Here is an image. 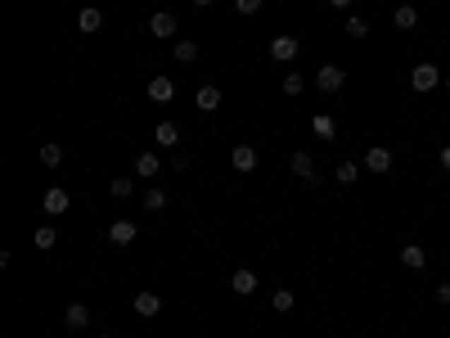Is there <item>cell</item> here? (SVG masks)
Wrapping results in <instances>:
<instances>
[{"label":"cell","instance_id":"f1b7e54d","mask_svg":"<svg viewBox=\"0 0 450 338\" xmlns=\"http://www.w3.org/2000/svg\"><path fill=\"white\" fill-rule=\"evenodd\" d=\"M307 91V77H302V72H288L284 77V95H302Z\"/></svg>","mask_w":450,"mask_h":338},{"label":"cell","instance_id":"d6a6232c","mask_svg":"<svg viewBox=\"0 0 450 338\" xmlns=\"http://www.w3.org/2000/svg\"><path fill=\"white\" fill-rule=\"evenodd\" d=\"M442 167L450 172V144H442Z\"/></svg>","mask_w":450,"mask_h":338},{"label":"cell","instance_id":"7402d4cb","mask_svg":"<svg viewBox=\"0 0 450 338\" xmlns=\"http://www.w3.org/2000/svg\"><path fill=\"white\" fill-rule=\"evenodd\" d=\"M311 127H315V136H320V140H333V136H338V127H333V117H329V113H315V117H311Z\"/></svg>","mask_w":450,"mask_h":338},{"label":"cell","instance_id":"9a60e30c","mask_svg":"<svg viewBox=\"0 0 450 338\" xmlns=\"http://www.w3.org/2000/svg\"><path fill=\"white\" fill-rule=\"evenodd\" d=\"M230 289H235L239 298H248V293H257V275H252L248 267H239L235 275H230Z\"/></svg>","mask_w":450,"mask_h":338},{"label":"cell","instance_id":"8d00e7d4","mask_svg":"<svg viewBox=\"0 0 450 338\" xmlns=\"http://www.w3.org/2000/svg\"><path fill=\"white\" fill-rule=\"evenodd\" d=\"M95 338H113V334H95Z\"/></svg>","mask_w":450,"mask_h":338},{"label":"cell","instance_id":"603a6c76","mask_svg":"<svg viewBox=\"0 0 450 338\" xmlns=\"http://www.w3.org/2000/svg\"><path fill=\"white\" fill-rule=\"evenodd\" d=\"M32 244H36V248H41V252H50V248L59 244V231H54V226H41V231H36V235H32Z\"/></svg>","mask_w":450,"mask_h":338},{"label":"cell","instance_id":"2e32d148","mask_svg":"<svg viewBox=\"0 0 450 338\" xmlns=\"http://www.w3.org/2000/svg\"><path fill=\"white\" fill-rule=\"evenodd\" d=\"M153 144H158V149H176V144H180L176 122H158V127H153Z\"/></svg>","mask_w":450,"mask_h":338},{"label":"cell","instance_id":"5bb4252c","mask_svg":"<svg viewBox=\"0 0 450 338\" xmlns=\"http://www.w3.org/2000/svg\"><path fill=\"white\" fill-rule=\"evenodd\" d=\"M401 267L423 271V267H428V248H423V244H405V248H401Z\"/></svg>","mask_w":450,"mask_h":338},{"label":"cell","instance_id":"9c48e42d","mask_svg":"<svg viewBox=\"0 0 450 338\" xmlns=\"http://www.w3.org/2000/svg\"><path fill=\"white\" fill-rule=\"evenodd\" d=\"M194 108H199V113H216V108H221V91H216V86H199V91H194Z\"/></svg>","mask_w":450,"mask_h":338},{"label":"cell","instance_id":"ba28073f","mask_svg":"<svg viewBox=\"0 0 450 338\" xmlns=\"http://www.w3.org/2000/svg\"><path fill=\"white\" fill-rule=\"evenodd\" d=\"M288 167H293V176H297V180L315 185V163H311V153H307V149H297L293 158H288Z\"/></svg>","mask_w":450,"mask_h":338},{"label":"cell","instance_id":"e575fe53","mask_svg":"<svg viewBox=\"0 0 450 338\" xmlns=\"http://www.w3.org/2000/svg\"><path fill=\"white\" fill-rule=\"evenodd\" d=\"M194 5H199V9H208V5H212V0H194Z\"/></svg>","mask_w":450,"mask_h":338},{"label":"cell","instance_id":"30bf717a","mask_svg":"<svg viewBox=\"0 0 450 338\" xmlns=\"http://www.w3.org/2000/svg\"><path fill=\"white\" fill-rule=\"evenodd\" d=\"M176 28H180V23H176V14H153V18H149V32L158 36V41H172V36H176Z\"/></svg>","mask_w":450,"mask_h":338},{"label":"cell","instance_id":"44dd1931","mask_svg":"<svg viewBox=\"0 0 450 338\" xmlns=\"http://www.w3.org/2000/svg\"><path fill=\"white\" fill-rule=\"evenodd\" d=\"M172 59H176V64H194V59H199V41H176Z\"/></svg>","mask_w":450,"mask_h":338},{"label":"cell","instance_id":"f546056e","mask_svg":"<svg viewBox=\"0 0 450 338\" xmlns=\"http://www.w3.org/2000/svg\"><path fill=\"white\" fill-rule=\"evenodd\" d=\"M266 5V0H235V9H239V14L243 18H252V14H257V9Z\"/></svg>","mask_w":450,"mask_h":338},{"label":"cell","instance_id":"d590c367","mask_svg":"<svg viewBox=\"0 0 450 338\" xmlns=\"http://www.w3.org/2000/svg\"><path fill=\"white\" fill-rule=\"evenodd\" d=\"M442 86H446V95H450V77H446V81H442Z\"/></svg>","mask_w":450,"mask_h":338},{"label":"cell","instance_id":"4fadbf2b","mask_svg":"<svg viewBox=\"0 0 450 338\" xmlns=\"http://www.w3.org/2000/svg\"><path fill=\"white\" fill-rule=\"evenodd\" d=\"M108 244H117V248L136 244V221H113L108 226Z\"/></svg>","mask_w":450,"mask_h":338},{"label":"cell","instance_id":"ac0fdd59","mask_svg":"<svg viewBox=\"0 0 450 338\" xmlns=\"http://www.w3.org/2000/svg\"><path fill=\"white\" fill-rule=\"evenodd\" d=\"M104 28V14H100V9H95V5H86V9H81V14H77V32H100Z\"/></svg>","mask_w":450,"mask_h":338},{"label":"cell","instance_id":"8992f818","mask_svg":"<svg viewBox=\"0 0 450 338\" xmlns=\"http://www.w3.org/2000/svg\"><path fill=\"white\" fill-rule=\"evenodd\" d=\"M365 167H369V172H392V149H387V144H369V153H365Z\"/></svg>","mask_w":450,"mask_h":338},{"label":"cell","instance_id":"ffe728a7","mask_svg":"<svg viewBox=\"0 0 450 338\" xmlns=\"http://www.w3.org/2000/svg\"><path fill=\"white\" fill-rule=\"evenodd\" d=\"M333 180H338V185H356V180H360V167L351 163V158L338 163V167H333Z\"/></svg>","mask_w":450,"mask_h":338},{"label":"cell","instance_id":"d6986e66","mask_svg":"<svg viewBox=\"0 0 450 338\" xmlns=\"http://www.w3.org/2000/svg\"><path fill=\"white\" fill-rule=\"evenodd\" d=\"M392 28H401V32H410V28H419V9L415 5H401L396 14H392Z\"/></svg>","mask_w":450,"mask_h":338},{"label":"cell","instance_id":"7a4b0ae2","mask_svg":"<svg viewBox=\"0 0 450 338\" xmlns=\"http://www.w3.org/2000/svg\"><path fill=\"white\" fill-rule=\"evenodd\" d=\"M347 86V72L338 68V64H324V68H315V91H324V95H338Z\"/></svg>","mask_w":450,"mask_h":338},{"label":"cell","instance_id":"8fae6325","mask_svg":"<svg viewBox=\"0 0 450 338\" xmlns=\"http://www.w3.org/2000/svg\"><path fill=\"white\" fill-rule=\"evenodd\" d=\"M158 311H162V298H158V293H149V289L136 293V316H140V320H153Z\"/></svg>","mask_w":450,"mask_h":338},{"label":"cell","instance_id":"5b68a950","mask_svg":"<svg viewBox=\"0 0 450 338\" xmlns=\"http://www.w3.org/2000/svg\"><path fill=\"white\" fill-rule=\"evenodd\" d=\"M68 208H72L68 190H59V185H50V190H45V199H41V212H45V216H64Z\"/></svg>","mask_w":450,"mask_h":338},{"label":"cell","instance_id":"6da1fadb","mask_svg":"<svg viewBox=\"0 0 450 338\" xmlns=\"http://www.w3.org/2000/svg\"><path fill=\"white\" fill-rule=\"evenodd\" d=\"M442 68H437V64H415V72H410V86H415L419 95H428V91H437V86H442Z\"/></svg>","mask_w":450,"mask_h":338},{"label":"cell","instance_id":"3957f363","mask_svg":"<svg viewBox=\"0 0 450 338\" xmlns=\"http://www.w3.org/2000/svg\"><path fill=\"white\" fill-rule=\"evenodd\" d=\"M297 54H302V41H297V36H288V32L271 36V59H275V64H293Z\"/></svg>","mask_w":450,"mask_h":338},{"label":"cell","instance_id":"484cf974","mask_svg":"<svg viewBox=\"0 0 450 338\" xmlns=\"http://www.w3.org/2000/svg\"><path fill=\"white\" fill-rule=\"evenodd\" d=\"M293 303H297L293 289H275V293H271V307H275V311H293Z\"/></svg>","mask_w":450,"mask_h":338},{"label":"cell","instance_id":"d4e9b609","mask_svg":"<svg viewBox=\"0 0 450 338\" xmlns=\"http://www.w3.org/2000/svg\"><path fill=\"white\" fill-rule=\"evenodd\" d=\"M108 194H113V199H131V194H136V180H131V176H117L113 185H108Z\"/></svg>","mask_w":450,"mask_h":338},{"label":"cell","instance_id":"4316f807","mask_svg":"<svg viewBox=\"0 0 450 338\" xmlns=\"http://www.w3.org/2000/svg\"><path fill=\"white\" fill-rule=\"evenodd\" d=\"M41 163H45V167H59V163H64V144H54V140L41 144Z\"/></svg>","mask_w":450,"mask_h":338},{"label":"cell","instance_id":"e0dca14e","mask_svg":"<svg viewBox=\"0 0 450 338\" xmlns=\"http://www.w3.org/2000/svg\"><path fill=\"white\" fill-rule=\"evenodd\" d=\"M158 172H162V158H158V153H136V176L140 180H153Z\"/></svg>","mask_w":450,"mask_h":338},{"label":"cell","instance_id":"4dcf8cb0","mask_svg":"<svg viewBox=\"0 0 450 338\" xmlns=\"http://www.w3.org/2000/svg\"><path fill=\"white\" fill-rule=\"evenodd\" d=\"M172 172H189V158H185V153H172Z\"/></svg>","mask_w":450,"mask_h":338},{"label":"cell","instance_id":"277c9868","mask_svg":"<svg viewBox=\"0 0 450 338\" xmlns=\"http://www.w3.org/2000/svg\"><path fill=\"white\" fill-rule=\"evenodd\" d=\"M144 95H149V104H172L176 100V81L167 77V72H158V77H149V91Z\"/></svg>","mask_w":450,"mask_h":338},{"label":"cell","instance_id":"52a82bcc","mask_svg":"<svg viewBox=\"0 0 450 338\" xmlns=\"http://www.w3.org/2000/svg\"><path fill=\"white\" fill-rule=\"evenodd\" d=\"M230 163H235V172H257V149H252V144H235V149H230Z\"/></svg>","mask_w":450,"mask_h":338},{"label":"cell","instance_id":"836d02e7","mask_svg":"<svg viewBox=\"0 0 450 338\" xmlns=\"http://www.w3.org/2000/svg\"><path fill=\"white\" fill-rule=\"evenodd\" d=\"M329 5H333V9H347V5H351V0H329Z\"/></svg>","mask_w":450,"mask_h":338},{"label":"cell","instance_id":"7c38bea8","mask_svg":"<svg viewBox=\"0 0 450 338\" xmlns=\"http://www.w3.org/2000/svg\"><path fill=\"white\" fill-rule=\"evenodd\" d=\"M64 325H68V330H86V325H90V307L86 303H68L64 307Z\"/></svg>","mask_w":450,"mask_h":338},{"label":"cell","instance_id":"1f68e13d","mask_svg":"<svg viewBox=\"0 0 450 338\" xmlns=\"http://www.w3.org/2000/svg\"><path fill=\"white\" fill-rule=\"evenodd\" d=\"M437 303H442V307H450V284H437Z\"/></svg>","mask_w":450,"mask_h":338},{"label":"cell","instance_id":"83f0119b","mask_svg":"<svg viewBox=\"0 0 450 338\" xmlns=\"http://www.w3.org/2000/svg\"><path fill=\"white\" fill-rule=\"evenodd\" d=\"M167 208V194L162 190H149V194H144V212H162Z\"/></svg>","mask_w":450,"mask_h":338},{"label":"cell","instance_id":"cb8c5ba5","mask_svg":"<svg viewBox=\"0 0 450 338\" xmlns=\"http://www.w3.org/2000/svg\"><path fill=\"white\" fill-rule=\"evenodd\" d=\"M343 28H347V36H351V41H365V36H369V23H365L360 14H351V18L343 23Z\"/></svg>","mask_w":450,"mask_h":338}]
</instances>
